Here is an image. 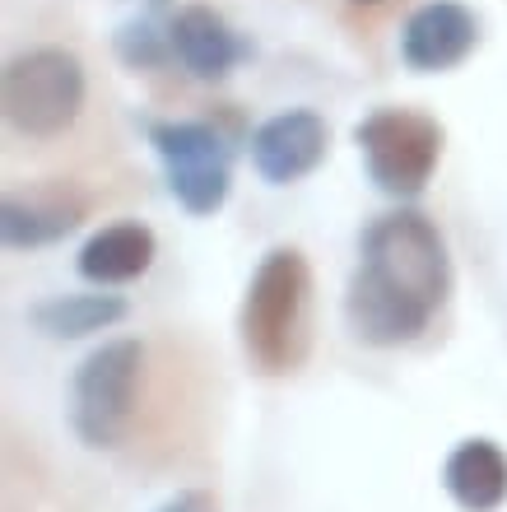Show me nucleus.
I'll return each instance as SVG.
<instances>
[{"label": "nucleus", "instance_id": "f257e3e1", "mask_svg": "<svg viewBox=\"0 0 507 512\" xmlns=\"http://www.w3.org/2000/svg\"><path fill=\"white\" fill-rule=\"evenodd\" d=\"M242 354L256 373L289 378L312 345V266L298 247H270L247 280L238 308Z\"/></svg>", "mask_w": 507, "mask_h": 512}, {"label": "nucleus", "instance_id": "f03ea898", "mask_svg": "<svg viewBox=\"0 0 507 512\" xmlns=\"http://www.w3.org/2000/svg\"><path fill=\"white\" fill-rule=\"evenodd\" d=\"M363 275H373L377 284H387L391 294L410 298L414 308L438 312L452 298V256L442 243L438 224L410 205L377 215L359 238V266Z\"/></svg>", "mask_w": 507, "mask_h": 512}, {"label": "nucleus", "instance_id": "7ed1b4c3", "mask_svg": "<svg viewBox=\"0 0 507 512\" xmlns=\"http://www.w3.org/2000/svg\"><path fill=\"white\" fill-rule=\"evenodd\" d=\"M145 382V345L131 336L103 340L70 378V429L89 452H112L131 438Z\"/></svg>", "mask_w": 507, "mask_h": 512}, {"label": "nucleus", "instance_id": "20e7f679", "mask_svg": "<svg viewBox=\"0 0 507 512\" xmlns=\"http://www.w3.org/2000/svg\"><path fill=\"white\" fill-rule=\"evenodd\" d=\"M84 61L70 47H28L10 56L5 80H0V103L5 122L24 140H56L80 122L84 112Z\"/></svg>", "mask_w": 507, "mask_h": 512}, {"label": "nucleus", "instance_id": "39448f33", "mask_svg": "<svg viewBox=\"0 0 507 512\" xmlns=\"http://www.w3.org/2000/svg\"><path fill=\"white\" fill-rule=\"evenodd\" d=\"M354 145L363 154L368 182L391 201H414L433 182L442 159L438 117L414 108H377L354 126Z\"/></svg>", "mask_w": 507, "mask_h": 512}, {"label": "nucleus", "instance_id": "423d86ee", "mask_svg": "<svg viewBox=\"0 0 507 512\" xmlns=\"http://www.w3.org/2000/svg\"><path fill=\"white\" fill-rule=\"evenodd\" d=\"M149 145L159 154L168 191L187 215H214L224 210L228 191H233V159H228V140L210 122H149Z\"/></svg>", "mask_w": 507, "mask_h": 512}, {"label": "nucleus", "instance_id": "0eeeda50", "mask_svg": "<svg viewBox=\"0 0 507 512\" xmlns=\"http://www.w3.org/2000/svg\"><path fill=\"white\" fill-rule=\"evenodd\" d=\"M326 149H331V126L312 108L275 112L247 140L252 168L270 187H289V182H303L307 173H317Z\"/></svg>", "mask_w": 507, "mask_h": 512}, {"label": "nucleus", "instance_id": "6e6552de", "mask_svg": "<svg viewBox=\"0 0 507 512\" xmlns=\"http://www.w3.org/2000/svg\"><path fill=\"white\" fill-rule=\"evenodd\" d=\"M480 47V14L461 0H424L401 28V61L414 75H442Z\"/></svg>", "mask_w": 507, "mask_h": 512}, {"label": "nucleus", "instance_id": "1a4fd4ad", "mask_svg": "<svg viewBox=\"0 0 507 512\" xmlns=\"http://www.w3.org/2000/svg\"><path fill=\"white\" fill-rule=\"evenodd\" d=\"M168 28H173V61L191 80L219 84L252 56L247 38L210 5H182L177 14H168Z\"/></svg>", "mask_w": 507, "mask_h": 512}, {"label": "nucleus", "instance_id": "9d476101", "mask_svg": "<svg viewBox=\"0 0 507 512\" xmlns=\"http://www.w3.org/2000/svg\"><path fill=\"white\" fill-rule=\"evenodd\" d=\"M345 322L354 331V340L373 345V350H401L428 331L433 312L414 308L410 298L391 294L387 284H377L373 275L354 270L345 289Z\"/></svg>", "mask_w": 507, "mask_h": 512}, {"label": "nucleus", "instance_id": "9b49d317", "mask_svg": "<svg viewBox=\"0 0 507 512\" xmlns=\"http://www.w3.org/2000/svg\"><path fill=\"white\" fill-rule=\"evenodd\" d=\"M442 489L461 512H498L507 503V452L494 438H461L442 461Z\"/></svg>", "mask_w": 507, "mask_h": 512}, {"label": "nucleus", "instance_id": "f8f14e48", "mask_svg": "<svg viewBox=\"0 0 507 512\" xmlns=\"http://www.w3.org/2000/svg\"><path fill=\"white\" fill-rule=\"evenodd\" d=\"M154 256H159V238L149 224L140 219H121V224H107L98 229L89 243L80 247V275L98 289H112V284H131L140 280L149 266H154Z\"/></svg>", "mask_w": 507, "mask_h": 512}, {"label": "nucleus", "instance_id": "ddd939ff", "mask_svg": "<svg viewBox=\"0 0 507 512\" xmlns=\"http://www.w3.org/2000/svg\"><path fill=\"white\" fill-rule=\"evenodd\" d=\"M131 317V303L121 294H52L28 308V326L47 340H84L98 331H112Z\"/></svg>", "mask_w": 507, "mask_h": 512}, {"label": "nucleus", "instance_id": "4468645a", "mask_svg": "<svg viewBox=\"0 0 507 512\" xmlns=\"http://www.w3.org/2000/svg\"><path fill=\"white\" fill-rule=\"evenodd\" d=\"M84 205L66 196H5L0 205V238L10 252H38L80 229Z\"/></svg>", "mask_w": 507, "mask_h": 512}, {"label": "nucleus", "instance_id": "2eb2a0df", "mask_svg": "<svg viewBox=\"0 0 507 512\" xmlns=\"http://www.w3.org/2000/svg\"><path fill=\"white\" fill-rule=\"evenodd\" d=\"M112 52L131 70H159L173 61V28L159 14H135L112 33Z\"/></svg>", "mask_w": 507, "mask_h": 512}, {"label": "nucleus", "instance_id": "dca6fc26", "mask_svg": "<svg viewBox=\"0 0 507 512\" xmlns=\"http://www.w3.org/2000/svg\"><path fill=\"white\" fill-rule=\"evenodd\" d=\"M154 512H224L210 489H177L173 499H163Z\"/></svg>", "mask_w": 507, "mask_h": 512}, {"label": "nucleus", "instance_id": "f3484780", "mask_svg": "<svg viewBox=\"0 0 507 512\" xmlns=\"http://www.w3.org/2000/svg\"><path fill=\"white\" fill-rule=\"evenodd\" d=\"M145 5V14H168L173 10V0H140Z\"/></svg>", "mask_w": 507, "mask_h": 512}, {"label": "nucleus", "instance_id": "a211bd4d", "mask_svg": "<svg viewBox=\"0 0 507 512\" xmlns=\"http://www.w3.org/2000/svg\"><path fill=\"white\" fill-rule=\"evenodd\" d=\"M354 5H377V0H354Z\"/></svg>", "mask_w": 507, "mask_h": 512}]
</instances>
